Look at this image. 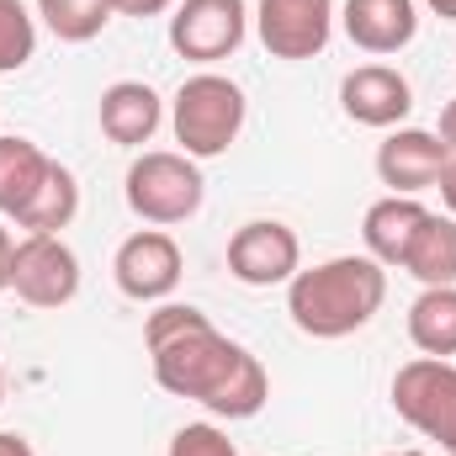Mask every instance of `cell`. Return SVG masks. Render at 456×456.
<instances>
[{
  "label": "cell",
  "instance_id": "obj_1",
  "mask_svg": "<svg viewBox=\"0 0 456 456\" xmlns=\"http://www.w3.org/2000/svg\"><path fill=\"white\" fill-rule=\"evenodd\" d=\"M143 345L154 355V382L218 419H255L271 398L265 366L191 303H159L143 324Z\"/></svg>",
  "mask_w": 456,
  "mask_h": 456
},
{
  "label": "cell",
  "instance_id": "obj_2",
  "mask_svg": "<svg viewBox=\"0 0 456 456\" xmlns=\"http://www.w3.org/2000/svg\"><path fill=\"white\" fill-rule=\"evenodd\" d=\"M387 297V265L371 255H335L287 281V314L314 340H345L377 319Z\"/></svg>",
  "mask_w": 456,
  "mask_h": 456
},
{
  "label": "cell",
  "instance_id": "obj_3",
  "mask_svg": "<svg viewBox=\"0 0 456 456\" xmlns=\"http://www.w3.org/2000/svg\"><path fill=\"white\" fill-rule=\"evenodd\" d=\"M244 91L228 80V75H213V69H202V75H191L181 91H175V143H181V154H191V159H218L233 149V138L244 133Z\"/></svg>",
  "mask_w": 456,
  "mask_h": 456
},
{
  "label": "cell",
  "instance_id": "obj_4",
  "mask_svg": "<svg viewBox=\"0 0 456 456\" xmlns=\"http://www.w3.org/2000/svg\"><path fill=\"white\" fill-rule=\"evenodd\" d=\"M122 191H127L133 218H143V224H154V228H170V224L197 218V208L208 197V181H202V170H197L191 154L149 149V154H138L127 165Z\"/></svg>",
  "mask_w": 456,
  "mask_h": 456
},
{
  "label": "cell",
  "instance_id": "obj_5",
  "mask_svg": "<svg viewBox=\"0 0 456 456\" xmlns=\"http://www.w3.org/2000/svg\"><path fill=\"white\" fill-rule=\"evenodd\" d=\"M393 409L419 436L452 446L456 441V366L452 361H436V355H419V361L398 366V377H393Z\"/></svg>",
  "mask_w": 456,
  "mask_h": 456
},
{
  "label": "cell",
  "instance_id": "obj_6",
  "mask_svg": "<svg viewBox=\"0 0 456 456\" xmlns=\"http://www.w3.org/2000/svg\"><path fill=\"white\" fill-rule=\"evenodd\" d=\"M11 287L27 308H64L80 292V260L59 233H27L11 249Z\"/></svg>",
  "mask_w": 456,
  "mask_h": 456
},
{
  "label": "cell",
  "instance_id": "obj_7",
  "mask_svg": "<svg viewBox=\"0 0 456 456\" xmlns=\"http://www.w3.org/2000/svg\"><path fill=\"white\" fill-rule=\"evenodd\" d=\"M249 32V5L244 0H181L170 16V48L191 64H218L233 59Z\"/></svg>",
  "mask_w": 456,
  "mask_h": 456
},
{
  "label": "cell",
  "instance_id": "obj_8",
  "mask_svg": "<svg viewBox=\"0 0 456 456\" xmlns=\"http://www.w3.org/2000/svg\"><path fill=\"white\" fill-rule=\"evenodd\" d=\"M117 292L133 303H165L181 287V244L165 228H138L117 244Z\"/></svg>",
  "mask_w": 456,
  "mask_h": 456
},
{
  "label": "cell",
  "instance_id": "obj_9",
  "mask_svg": "<svg viewBox=\"0 0 456 456\" xmlns=\"http://www.w3.org/2000/svg\"><path fill=\"white\" fill-rule=\"evenodd\" d=\"M255 32L265 43L271 59H314L330 48L335 32V0H260L255 11Z\"/></svg>",
  "mask_w": 456,
  "mask_h": 456
},
{
  "label": "cell",
  "instance_id": "obj_10",
  "mask_svg": "<svg viewBox=\"0 0 456 456\" xmlns=\"http://www.w3.org/2000/svg\"><path fill=\"white\" fill-rule=\"evenodd\" d=\"M228 271L244 287H281L303 271V244L297 233L276 218H255L228 239Z\"/></svg>",
  "mask_w": 456,
  "mask_h": 456
},
{
  "label": "cell",
  "instance_id": "obj_11",
  "mask_svg": "<svg viewBox=\"0 0 456 456\" xmlns=\"http://www.w3.org/2000/svg\"><path fill=\"white\" fill-rule=\"evenodd\" d=\"M446 159H452V149L441 143V133L398 127L377 149V175H382V186H393V197H419V191H430L441 181Z\"/></svg>",
  "mask_w": 456,
  "mask_h": 456
},
{
  "label": "cell",
  "instance_id": "obj_12",
  "mask_svg": "<svg viewBox=\"0 0 456 456\" xmlns=\"http://www.w3.org/2000/svg\"><path fill=\"white\" fill-rule=\"evenodd\" d=\"M340 107L350 122L361 127H398L403 117L414 112V91L398 69L387 64H361L340 80Z\"/></svg>",
  "mask_w": 456,
  "mask_h": 456
},
{
  "label": "cell",
  "instance_id": "obj_13",
  "mask_svg": "<svg viewBox=\"0 0 456 456\" xmlns=\"http://www.w3.org/2000/svg\"><path fill=\"white\" fill-rule=\"evenodd\" d=\"M340 27L361 53H398L414 43L419 11L414 0H345Z\"/></svg>",
  "mask_w": 456,
  "mask_h": 456
},
{
  "label": "cell",
  "instance_id": "obj_14",
  "mask_svg": "<svg viewBox=\"0 0 456 456\" xmlns=\"http://www.w3.org/2000/svg\"><path fill=\"white\" fill-rule=\"evenodd\" d=\"M425 218H430V208L419 197H382V202H371L366 208V224H361L366 255L377 265H403V255H409L414 233L425 228Z\"/></svg>",
  "mask_w": 456,
  "mask_h": 456
},
{
  "label": "cell",
  "instance_id": "obj_15",
  "mask_svg": "<svg viewBox=\"0 0 456 456\" xmlns=\"http://www.w3.org/2000/svg\"><path fill=\"white\" fill-rule=\"evenodd\" d=\"M159 96L143 86V80H117L102 91V133L122 143V149H138V143H149L154 138V127H159Z\"/></svg>",
  "mask_w": 456,
  "mask_h": 456
},
{
  "label": "cell",
  "instance_id": "obj_16",
  "mask_svg": "<svg viewBox=\"0 0 456 456\" xmlns=\"http://www.w3.org/2000/svg\"><path fill=\"white\" fill-rule=\"evenodd\" d=\"M48 165L53 159L32 138H0V213L5 218H21V208L37 197Z\"/></svg>",
  "mask_w": 456,
  "mask_h": 456
},
{
  "label": "cell",
  "instance_id": "obj_17",
  "mask_svg": "<svg viewBox=\"0 0 456 456\" xmlns=\"http://www.w3.org/2000/svg\"><path fill=\"white\" fill-rule=\"evenodd\" d=\"M403 271L425 287H456V218L446 213H430L425 228L414 233L409 255H403Z\"/></svg>",
  "mask_w": 456,
  "mask_h": 456
},
{
  "label": "cell",
  "instance_id": "obj_18",
  "mask_svg": "<svg viewBox=\"0 0 456 456\" xmlns=\"http://www.w3.org/2000/svg\"><path fill=\"white\" fill-rule=\"evenodd\" d=\"M409 340L436 361L456 355V287H425L409 308Z\"/></svg>",
  "mask_w": 456,
  "mask_h": 456
},
{
  "label": "cell",
  "instance_id": "obj_19",
  "mask_svg": "<svg viewBox=\"0 0 456 456\" xmlns=\"http://www.w3.org/2000/svg\"><path fill=\"white\" fill-rule=\"evenodd\" d=\"M75 213H80V181H75L69 165L53 159L48 175H43V186H37V197L21 208L16 224L27 228V233H59V228L75 224Z\"/></svg>",
  "mask_w": 456,
  "mask_h": 456
},
{
  "label": "cell",
  "instance_id": "obj_20",
  "mask_svg": "<svg viewBox=\"0 0 456 456\" xmlns=\"http://www.w3.org/2000/svg\"><path fill=\"white\" fill-rule=\"evenodd\" d=\"M37 16L59 43H91L112 21V0H37Z\"/></svg>",
  "mask_w": 456,
  "mask_h": 456
},
{
  "label": "cell",
  "instance_id": "obj_21",
  "mask_svg": "<svg viewBox=\"0 0 456 456\" xmlns=\"http://www.w3.org/2000/svg\"><path fill=\"white\" fill-rule=\"evenodd\" d=\"M37 53V21L21 0H0V75H16Z\"/></svg>",
  "mask_w": 456,
  "mask_h": 456
},
{
  "label": "cell",
  "instance_id": "obj_22",
  "mask_svg": "<svg viewBox=\"0 0 456 456\" xmlns=\"http://www.w3.org/2000/svg\"><path fill=\"white\" fill-rule=\"evenodd\" d=\"M170 456H239V446L218 425H181L170 441Z\"/></svg>",
  "mask_w": 456,
  "mask_h": 456
},
{
  "label": "cell",
  "instance_id": "obj_23",
  "mask_svg": "<svg viewBox=\"0 0 456 456\" xmlns=\"http://www.w3.org/2000/svg\"><path fill=\"white\" fill-rule=\"evenodd\" d=\"M170 5H175V0H112V11H122V16H138V21H143V16H165Z\"/></svg>",
  "mask_w": 456,
  "mask_h": 456
},
{
  "label": "cell",
  "instance_id": "obj_24",
  "mask_svg": "<svg viewBox=\"0 0 456 456\" xmlns=\"http://www.w3.org/2000/svg\"><path fill=\"white\" fill-rule=\"evenodd\" d=\"M436 186H441V202H446V213L456 218V154L446 159V170H441V181H436Z\"/></svg>",
  "mask_w": 456,
  "mask_h": 456
},
{
  "label": "cell",
  "instance_id": "obj_25",
  "mask_svg": "<svg viewBox=\"0 0 456 456\" xmlns=\"http://www.w3.org/2000/svg\"><path fill=\"white\" fill-rule=\"evenodd\" d=\"M0 456H32L27 436H16V430H0Z\"/></svg>",
  "mask_w": 456,
  "mask_h": 456
},
{
  "label": "cell",
  "instance_id": "obj_26",
  "mask_svg": "<svg viewBox=\"0 0 456 456\" xmlns=\"http://www.w3.org/2000/svg\"><path fill=\"white\" fill-rule=\"evenodd\" d=\"M441 143L456 154V96L446 102V112H441Z\"/></svg>",
  "mask_w": 456,
  "mask_h": 456
},
{
  "label": "cell",
  "instance_id": "obj_27",
  "mask_svg": "<svg viewBox=\"0 0 456 456\" xmlns=\"http://www.w3.org/2000/svg\"><path fill=\"white\" fill-rule=\"evenodd\" d=\"M11 249H16V244H11V233L0 228V292L11 287Z\"/></svg>",
  "mask_w": 456,
  "mask_h": 456
},
{
  "label": "cell",
  "instance_id": "obj_28",
  "mask_svg": "<svg viewBox=\"0 0 456 456\" xmlns=\"http://www.w3.org/2000/svg\"><path fill=\"white\" fill-rule=\"evenodd\" d=\"M425 5H430L441 21H456V0H425Z\"/></svg>",
  "mask_w": 456,
  "mask_h": 456
},
{
  "label": "cell",
  "instance_id": "obj_29",
  "mask_svg": "<svg viewBox=\"0 0 456 456\" xmlns=\"http://www.w3.org/2000/svg\"><path fill=\"white\" fill-rule=\"evenodd\" d=\"M0 398H5V366H0Z\"/></svg>",
  "mask_w": 456,
  "mask_h": 456
},
{
  "label": "cell",
  "instance_id": "obj_30",
  "mask_svg": "<svg viewBox=\"0 0 456 456\" xmlns=\"http://www.w3.org/2000/svg\"><path fill=\"white\" fill-rule=\"evenodd\" d=\"M387 456H425V452H387Z\"/></svg>",
  "mask_w": 456,
  "mask_h": 456
},
{
  "label": "cell",
  "instance_id": "obj_31",
  "mask_svg": "<svg viewBox=\"0 0 456 456\" xmlns=\"http://www.w3.org/2000/svg\"><path fill=\"white\" fill-rule=\"evenodd\" d=\"M446 452H452V456H456V441H452V446H446Z\"/></svg>",
  "mask_w": 456,
  "mask_h": 456
}]
</instances>
